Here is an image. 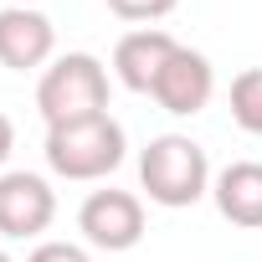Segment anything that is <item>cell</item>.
Returning <instances> with one entry per match:
<instances>
[{
    "mask_svg": "<svg viewBox=\"0 0 262 262\" xmlns=\"http://www.w3.org/2000/svg\"><path fill=\"white\" fill-rule=\"evenodd\" d=\"M139 185L149 190L155 206L185 211L211 190V160L190 134H160L139 155Z\"/></svg>",
    "mask_w": 262,
    "mask_h": 262,
    "instance_id": "obj_1",
    "label": "cell"
},
{
    "mask_svg": "<svg viewBox=\"0 0 262 262\" xmlns=\"http://www.w3.org/2000/svg\"><path fill=\"white\" fill-rule=\"evenodd\" d=\"M36 108L47 118V128H62V123H82V118H98L108 113V72L93 52H67L57 57L41 82H36Z\"/></svg>",
    "mask_w": 262,
    "mask_h": 262,
    "instance_id": "obj_2",
    "label": "cell"
},
{
    "mask_svg": "<svg viewBox=\"0 0 262 262\" xmlns=\"http://www.w3.org/2000/svg\"><path fill=\"white\" fill-rule=\"evenodd\" d=\"M123 123L98 113V118H82V123H62V128H47V165L52 175L62 180H103L123 165Z\"/></svg>",
    "mask_w": 262,
    "mask_h": 262,
    "instance_id": "obj_3",
    "label": "cell"
},
{
    "mask_svg": "<svg viewBox=\"0 0 262 262\" xmlns=\"http://www.w3.org/2000/svg\"><path fill=\"white\" fill-rule=\"evenodd\" d=\"M77 231L98 252H128L144 242V201L134 190H93L77 211Z\"/></svg>",
    "mask_w": 262,
    "mask_h": 262,
    "instance_id": "obj_4",
    "label": "cell"
},
{
    "mask_svg": "<svg viewBox=\"0 0 262 262\" xmlns=\"http://www.w3.org/2000/svg\"><path fill=\"white\" fill-rule=\"evenodd\" d=\"M57 216V190L31 175V170H11L0 175V236L11 242H26V236H41Z\"/></svg>",
    "mask_w": 262,
    "mask_h": 262,
    "instance_id": "obj_5",
    "label": "cell"
},
{
    "mask_svg": "<svg viewBox=\"0 0 262 262\" xmlns=\"http://www.w3.org/2000/svg\"><path fill=\"white\" fill-rule=\"evenodd\" d=\"M211 93H216V67H211L201 52L175 47V57L165 62V72H160V82H155L149 98H155L165 113H175V118H195V113L211 103Z\"/></svg>",
    "mask_w": 262,
    "mask_h": 262,
    "instance_id": "obj_6",
    "label": "cell"
},
{
    "mask_svg": "<svg viewBox=\"0 0 262 262\" xmlns=\"http://www.w3.org/2000/svg\"><path fill=\"white\" fill-rule=\"evenodd\" d=\"M57 52V31L36 6H6L0 11V67L11 72H36Z\"/></svg>",
    "mask_w": 262,
    "mask_h": 262,
    "instance_id": "obj_7",
    "label": "cell"
},
{
    "mask_svg": "<svg viewBox=\"0 0 262 262\" xmlns=\"http://www.w3.org/2000/svg\"><path fill=\"white\" fill-rule=\"evenodd\" d=\"M175 47H180V41H175L170 31H160V26H139V31L118 36V47H113V72H118V82H123L128 93H155L165 62L175 57Z\"/></svg>",
    "mask_w": 262,
    "mask_h": 262,
    "instance_id": "obj_8",
    "label": "cell"
},
{
    "mask_svg": "<svg viewBox=\"0 0 262 262\" xmlns=\"http://www.w3.org/2000/svg\"><path fill=\"white\" fill-rule=\"evenodd\" d=\"M211 195H216V211L231 226H242V231L262 226V165L257 160H231L211 180Z\"/></svg>",
    "mask_w": 262,
    "mask_h": 262,
    "instance_id": "obj_9",
    "label": "cell"
},
{
    "mask_svg": "<svg viewBox=\"0 0 262 262\" xmlns=\"http://www.w3.org/2000/svg\"><path fill=\"white\" fill-rule=\"evenodd\" d=\"M231 118L247 134H262V67H247L231 77Z\"/></svg>",
    "mask_w": 262,
    "mask_h": 262,
    "instance_id": "obj_10",
    "label": "cell"
},
{
    "mask_svg": "<svg viewBox=\"0 0 262 262\" xmlns=\"http://www.w3.org/2000/svg\"><path fill=\"white\" fill-rule=\"evenodd\" d=\"M180 0H108V11L118 21H165Z\"/></svg>",
    "mask_w": 262,
    "mask_h": 262,
    "instance_id": "obj_11",
    "label": "cell"
},
{
    "mask_svg": "<svg viewBox=\"0 0 262 262\" xmlns=\"http://www.w3.org/2000/svg\"><path fill=\"white\" fill-rule=\"evenodd\" d=\"M26 262H93V257H88V247H77V242H41Z\"/></svg>",
    "mask_w": 262,
    "mask_h": 262,
    "instance_id": "obj_12",
    "label": "cell"
},
{
    "mask_svg": "<svg viewBox=\"0 0 262 262\" xmlns=\"http://www.w3.org/2000/svg\"><path fill=\"white\" fill-rule=\"evenodd\" d=\"M11 149H16V123H11L6 113H0V165L11 160Z\"/></svg>",
    "mask_w": 262,
    "mask_h": 262,
    "instance_id": "obj_13",
    "label": "cell"
},
{
    "mask_svg": "<svg viewBox=\"0 0 262 262\" xmlns=\"http://www.w3.org/2000/svg\"><path fill=\"white\" fill-rule=\"evenodd\" d=\"M11 6H36V0H11Z\"/></svg>",
    "mask_w": 262,
    "mask_h": 262,
    "instance_id": "obj_14",
    "label": "cell"
},
{
    "mask_svg": "<svg viewBox=\"0 0 262 262\" xmlns=\"http://www.w3.org/2000/svg\"><path fill=\"white\" fill-rule=\"evenodd\" d=\"M0 262H11V257H6V252H0Z\"/></svg>",
    "mask_w": 262,
    "mask_h": 262,
    "instance_id": "obj_15",
    "label": "cell"
}]
</instances>
